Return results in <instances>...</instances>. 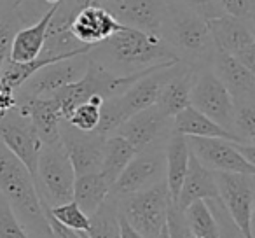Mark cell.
<instances>
[{
  "label": "cell",
  "mask_w": 255,
  "mask_h": 238,
  "mask_svg": "<svg viewBox=\"0 0 255 238\" xmlns=\"http://www.w3.org/2000/svg\"><path fill=\"white\" fill-rule=\"evenodd\" d=\"M121 26L123 25L107 9H103L98 4H93L81 9L74 16L70 26H68V32L74 35L77 42L95 47L96 44L103 42L112 33H116Z\"/></svg>",
  "instance_id": "obj_17"
},
{
  "label": "cell",
  "mask_w": 255,
  "mask_h": 238,
  "mask_svg": "<svg viewBox=\"0 0 255 238\" xmlns=\"http://www.w3.org/2000/svg\"><path fill=\"white\" fill-rule=\"evenodd\" d=\"M171 133H173V117L163 114L154 103L128 117L112 135L123 137L128 144H131L135 151H142L154 144H164Z\"/></svg>",
  "instance_id": "obj_11"
},
{
  "label": "cell",
  "mask_w": 255,
  "mask_h": 238,
  "mask_svg": "<svg viewBox=\"0 0 255 238\" xmlns=\"http://www.w3.org/2000/svg\"><path fill=\"white\" fill-rule=\"evenodd\" d=\"M196 70L189 65L177 61L173 70L163 82L159 93H157L156 105L168 117H175L180 110L189 107V96H191L192 81H194Z\"/></svg>",
  "instance_id": "obj_20"
},
{
  "label": "cell",
  "mask_w": 255,
  "mask_h": 238,
  "mask_svg": "<svg viewBox=\"0 0 255 238\" xmlns=\"http://www.w3.org/2000/svg\"><path fill=\"white\" fill-rule=\"evenodd\" d=\"M168 0H100L103 9L110 12L123 26L159 35Z\"/></svg>",
  "instance_id": "obj_15"
},
{
  "label": "cell",
  "mask_w": 255,
  "mask_h": 238,
  "mask_svg": "<svg viewBox=\"0 0 255 238\" xmlns=\"http://www.w3.org/2000/svg\"><path fill=\"white\" fill-rule=\"evenodd\" d=\"M156 238H170V233H168V226H164L163 230L159 231V235H157Z\"/></svg>",
  "instance_id": "obj_41"
},
{
  "label": "cell",
  "mask_w": 255,
  "mask_h": 238,
  "mask_svg": "<svg viewBox=\"0 0 255 238\" xmlns=\"http://www.w3.org/2000/svg\"><path fill=\"white\" fill-rule=\"evenodd\" d=\"M46 216H47V223H49V228H51V233H53L54 238H82L77 231H74V230H70V228L60 224L56 219H53V217H51L47 212H46Z\"/></svg>",
  "instance_id": "obj_38"
},
{
  "label": "cell",
  "mask_w": 255,
  "mask_h": 238,
  "mask_svg": "<svg viewBox=\"0 0 255 238\" xmlns=\"http://www.w3.org/2000/svg\"><path fill=\"white\" fill-rule=\"evenodd\" d=\"M173 132L180 133L184 137H206V139H226L238 142L226 128L213 123L212 119L203 116L201 112L192 109L191 105L185 107L184 110H180L173 117Z\"/></svg>",
  "instance_id": "obj_24"
},
{
  "label": "cell",
  "mask_w": 255,
  "mask_h": 238,
  "mask_svg": "<svg viewBox=\"0 0 255 238\" xmlns=\"http://www.w3.org/2000/svg\"><path fill=\"white\" fill-rule=\"evenodd\" d=\"M229 132L238 142L255 144V100L233 102Z\"/></svg>",
  "instance_id": "obj_29"
},
{
  "label": "cell",
  "mask_w": 255,
  "mask_h": 238,
  "mask_svg": "<svg viewBox=\"0 0 255 238\" xmlns=\"http://www.w3.org/2000/svg\"><path fill=\"white\" fill-rule=\"evenodd\" d=\"M86 68H88V53L47 63L42 68H39L33 75H30L16 89L14 95L47 98V96L54 95L58 89L77 82L86 74Z\"/></svg>",
  "instance_id": "obj_9"
},
{
  "label": "cell",
  "mask_w": 255,
  "mask_h": 238,
  "mask_svg": "<svg viewBox=\"0 0 255 238\" xmlns=\"http://www.w3.org/2000/svg\"><path fill=\"white\" fill-rule=\"evenodd\" d=\"M75 174L61 144H42L33 182L44 210L72 202Z\"/></svg>",
  "instance_id": "obj_5"
},
{
  "label": "cell",
  "mask_w": 255,
  "mask_h": 238,
  "mask_svg": "<svg viewBox=\"0 0 255 238\" xmlns=\"http://www.w3.org/2000/svg\"><path fill=\"white\" fill-rule=\"evenodd\" d=\"M189 238H196V237H191V235H189Z\"/></svg>",
  "instance_id": "obj_43"
},
{
  "label": "cell",
  "mask_w": 255,
  "mask_h": 238,
  "mask_svg": "<svg viewBox=\"0 0 255 238\" xmlns=\"http://www.w3.org/2000/svg\"><path fill=\"white\" fill-rule=\"evenodd\" d=\"M53 219H56L60 224L70 228L74 231H79V233H88L89 230V216H86L81 210V207L72 200V202L61 203V205H56L53 209L46 210Z\"/></svg>",
  "instance_id": "obj_32"
},
{
  "label": "cell",
  "mask_w": 255,
  "mask_h": 238,
  "mask_svg": "<svg viewBox=\"0 0 255 238\" xmlns=\"http://www.w3.org/2000/svg\"><path fill=\"white\" fill-rule=\"evenodd\" d=\"M105 139L100 133L82 132L77 130L61 117L60 121V144L63 147L65 154L68 156L74 168L75 177L84 174L100 172L103 160V146Z\"/></svg>",
  "instance_id": "obj_12"
},
{
  "label": "cell",
  "mask_w": 255,
  "mask_h": 238,
  "mask_svg": "<svg viewBox=\"0 0 255 238\" xmlns=\"http://www.w3.org/2000/svg\"><path fill=\"white\" fill-rule=\"evenodd\" d=\"M2 4H4V11H14L23 4V0H2Z\"/></svg>",
  "instance_id": "obj_40"
},
{
  "label": "cell",
  "mask_w": 255,
  "mask_h": 238,
  "mask_svg": "<svg viewBox=\"0 0 255 238\" xmlns=\"http://www.w3.org/2000/svg\"><path fill=\"white\" fill-rule=\"evenodd\" d=\"M88 58L116 75L140 74L178 61L159 35H150L129 26H121L109 39L91 47Z\"/></svg>",
  "instance_id": "obj_1"
},
{
  "label": "cell",
  "mask_w": 255,
  "mask_h": 238,
  "mask_svg": "<svg viewBox=\"0 0 255 238\" xmlns=\"http://www.w3.org/2000/svg\"><path fill=\"white\" fill-rule=\"evenodd\" d=\"M0 238H32L21 226L14 210L0 193Z\"/></svg>",
  "instance_id": "obj_33"
},
{
  "label": "cell",
  "mask_w": 255,
  "mask_h": 238,
  "mask_svg": "<svg viewBox=\"0 0 255 238\" xmlns=\"http://www.w3.org/2000/svg\"><path fill=\"white\" fill-rule=\"evenodd\" d=\"M0 140L28 168L33 177L42 142L32 125V119L16 105L0 112Z\"/></svg>",
  "instance_id": "obj_8"
},
{
  "label": "cell",
  "mask_w": 255,
  "mask_h": 238,
  "mask_svg": "<svg viewBox=\"0 0 255 238\" xmlns=\"http://www.w3.org/2000/svg\"><path fill=\"white\" fill-rule=\"evenodd\" d=\"M217 4L224 14L233 16V18L254 26L255 0H217Z\"/></svg>",
  "instance_id": "obj_34"
},
{
  "label": "cell",
  "mask_w": 255,
  "mask_h": 238,
  "mask_svg": "<svg viewBox=\"0 0 255 238\" xmlns=\"http://www.w3.org/2000/svg\"><path fill=\"white\" fill-rule=\"evenodd\" d=\"M206 23L217 49L234 56L250 70H255L254 26L227 14L213 18Z\"/></svg>",
  "instance_id": "obj_13"
},
{
  "label": "cell",
  "mask_w": 255,
  "mask_h": 238,
  "mask_svg": "<svg viewBox=\"0 0 255 238\" xmlns=\"http://www.w3.org/2000/svg\"><path fill=\"white\" fill-rule=\"evenodd\" d=\"M54 11H56V5L47 9L35 23L21 26L16 32L11 44V51H9V60L16 61V63H26V61H32L40 56L44 42H46L47 26H49Z\"/></svg>",
  "instance_id": "obj_21"
},
{
  "label": "cell",
  "mask_w": 255,
  "mask_h": 238,
  "mask_svg": "<svg viewBox=\"0 0 255 238\" xmlns=\"http://www.w3.org/2000/svg\"><path fill=\"white\" fill-rule=\"evenodd\" d=\"M185 139H187L189 153L208 170L255 175V165L248 163L238 153L233 140L206 139V137H185Z\"/></svg>",
  "instance_id": "obj_14"
},
{
  "label": "cell",
  "mask_w": 255,
  "mask_h": 238,
  "mask_svg": "<svg viewBox=\"0 0 255 238\" xmlns=\"http://www.w3.org/2000/svg\"><path fill=\"white\" fill-rule=\"evenodd\" d=\"M212 198H219L215 174H213L212 170H208L206 167H203V165L191 154L187 174H185L184 182H182L180 193H178L175 205L180 210H184L185 207H189L192 202H198V200H212Z\"/></svg>",
  "instance_id": "obj_22"
},
{
  "label": "cell",
  "mask_w": 255,
  "mask_h": 238,
  "mask_svg": "<svg viewBox=\"0 0 255 238\" xmlns=\"http://www.w3.org/2000/svg\"><path fill=\"white\" fill-rule=\"evenodd\" d=\"M189 105L229 132L231 116H233V98L210 67L196 70Z\"/></svg>",
  "instance_id": "obj_10"
},
{
  "label": "cell",
  "mask_w": 255,
  "mask_h": 238,
  "mask_svg": "<svg viewBox=\"0 0 255 238\" xmlns=\"http://www.w3.org/2000/svg\"><path fill=\"white\" fill-rule=\"evenodd\" d=\"M208 203L210 210H212L213 217H215L217 224H219V237L220 238H245L243 233L238 230V226L233 223V219L229 217L227 210L224 209L220 198H212V200H205Z\"/></svg>",
  "instance_id": "obj_35"
},
{
  "label": "cell",
  "mask_w": 255,
  "mask_h": 238,
  "mask_svg": "<svg viewBox=\"0 0 255 238\" xmlns=\"http://www.w3.org/2000/svg\"><path fill=\"white\" fill-rule=\"evenodd\" d=\"M79 233V231H77ZM82 238H121L117 200L109 195L103 203L89 216L88 233H79Z\"/></svg>",
  "instance_id": "obj_27"
},
{
  "label": "cell",
  "mask_w": 255,
  "mask_h": 238,
  "mask_svg": "<svg viewBox=\"0 0 255 238\" xmlns=\"http://www.w3.org/2000/svg\"><path fill=\"white\" fill-rule=\"evenodd\" d=\"M219 198L245 238H254L255 175L213 172Z\"/></svg>",
  "instance_id": "obj_6"
},
{
  "label": "cell",
  "mask_w": 255,
  "mask_h": 238,
  "mask_svg": "<svg viewBox=\"0 0 255 238\" xmlns=\"http://www.w3.org/2000/svg\"><path fill=\"white\" fill-rule=\"evenodd\" d=\"M166 226H168L170 238H189L187 228H185V221H184V212L175 203H171L170 210H168Z\"/></svg>",
  "instance_id": "obj_37"
},
{
  "label": "cell",
  "mask_w": 255,
  "mask_h": 238,
  "mask_svg": "<svg viewBox=\"0 0 255 238\" xmlns=\"http://www.w3.org/2000/svg\"><path fill=\"white\" fill-rule=\"evenodd\" d=\"M184 221L187 233L196 238H220L219 237V224L210 210L208 203L205 200L192 202L184 210Z\"/></svg>",
  "instance_id": "obj_28"
},
{
  "label": "cell",
  "mask_w": 255,
  "mask_h": 238,
  "mask_svg": "<svg viewBox=\"0 0 255 238\" xmlns=\"http://www.w3.org/2000/svg\"><path fill=\"white\" fill-rule=\"evenodd\" d=\"M136 151L131 147V144H128L123 137L119 135H109L105 139V146H103V160L102 167H100V174L107 179L110 186L116 182V179L121 175L129 160L135 156Z\"/></svg>",
  "instance_id": "obj_26"
},
{
  "label": "cell",
  "mask_w": 255,
  "mask_h": 238,
  "mask_svg": "<svg viewBox=\"0 0 255 238\" xmlns=\"http://www.w3.org/2000/svg\"><path fill=\"white\" fill-rule=\"evenodd\" d=\"M178 2L184 4L187 9H191V11H194L196 14H199L206 21L224 14L220 11L219 4H217V0H178Z\"/></svg>",
  "instance_id": "obj_36"
},
{
  "label": "cell",
  "mask_w": 255,
  "mask_h": 238,
  "mask_svg": "<svg viewBox=\"0 0 255 238\" xmlns=\"http://www.w3.org/2000/svg\"><path fill=\"white\" fill-rule=\"evenodd\" d=\"M117 212L142 238H156L166 226L171 195L166 181L143 191L116 196Z\"/></svg>",
  "instance_id": "obj_4"
},
{
  "label": "cell",
  "mask_w": 255,
  "mask_h": 238,
  "mask_svg": "<svg viewBox=\"0 0 255 238\" xmlns=\"http://www.w3.org/2000/svg\"><path fill=\"white\" fill-rule=\"evenodd\" d=\"M177 63V61H175ZM175 63H166L156 67L154 70L147 72L145 75H142L140 79H136L128 89H124L121 95L114 96L116 100V107L119 110V116L123 119V123L128 117H131L133 114L140 112V110L147 109V107L154 105L157 98L163 82L168 79V75L171 74Z\"/></svg>",
  "instance_id": "obj_16"
},
{
  "label": "cell",
  "mask_w": 255,
  "mask_h": 238,
  "mask_svg": "<svg viewBox=\"0 0 255 238\" xmlns=\"http://www.w3.org/2000/svg\"><path fill=\"white\" fill-rule=\"evenodd\" d=\"M2 12H5V11H4V4H2V0H0V14H2Z\"/></svg>",
  "instance_id": "obj_42"
},
{
  "label": "cell",
  "mask_w": 255,
  "mask_h": 238,
  "mask_svg": "<svg viewBox=\"0 0 255 238\" xmlns=\"http://www.w3.org/2000/svg\"><path fill=\"white\" fill-rule=\"evenodd\" d=\"M164 156H166V186L170 189L171 202H177V196L180 193L182 182L187 174L189 167V146L187 139L180 133H171L170 139L166 140V146H164Z\"/></svg>",
  "instance_id": "obj_23"
},
{
  "label": "cell",
  "mask_w": 255,
  "mask_h": 238,
  "mask_svg": "<svg viewBox=\"0 0 255 238\" xmlns=\"http://www.w3.org/2000/svg\"><path fill=\"white\" fill-rule=\"evenodd\" d=\"M0 193L32 238H54L28 168L0 140Z\"/></svg>",
  "instance_id": "obj_3"
},
{
  "label": "cell",
  "mask_w": 255,
  "mask_h": 238,
  "mask_svg": "<svg viewBox=\"0 0 255 238\" xmlns=\"http://www.w3.org/2000/svg\"><path fill=\"white\" fill-rule=\"evenodd\" d=\"M14 105L32 119L42 144H60L61 110L54 98H32L14 95Z\"/></svg>",
  "instance_id": "obj_19"
},
{
  "label": "cell",
  "mask_w": 255,
  "mask_h": 238,
  "mask_svg": "<svg viewBox=\"0 0 255 238\" xmlns=\"http://www.w3.org/2000/svg\"><path fill=\"white\" fill-rule=\"evenodd\" d=\"M103 103V98L98 95L88 98L84 103L77 105L70 114H68L67 121L74 128L82 130V132H93L100 121V107Z\"/></svg>",
  "instance_id": "obj_31"
},
{
  "label": "cell",
  "mask_w": 255,
  "mask_h": 238,
  "mask_svg": "<svg viewBox=\"0 0 255 238\" xmlns=\"http://www.w3.org/2000/svg\"><path fill=\"white\" fill-rule=\"evenodd\" d=\"M25 25V19L21 18L18 9L5 11L0 14V74L9 61V51H11V44L16 32Z\"/></svg>",
  "instance_id": "obj_30"
},
{
  "label": "cell",
  "mask_w": 255,
  "mask_h": 238,
  "mask_svg": "<svg viewBox=\"0 0 255 238\" xmlns=\"http://www.w3.org/2000/svg\"><path fill=\"white\" fill-rule=\"evenodd\" d=\"M164 144H154L142 151H136L135 156L124 167L121 175L110 186V195L123 196L129 193L143 191L157 182H163L166 177V156Z\"/></svg>",
  "instance_id": "obj_7"
},
{
  "label": "cell",
  "mask_w": 255,
  "mask_h": 238,
  "mask_svg": "<svg viewBox=\"0 0 255 238\" xmlns=\"http://www.w3.org/2000/svg\"><path fill=\"white\" fill-rule=\"evenodd\" d=\"M119 233H121V238H142L121 216H119Z\"/></svg>",
  "instance_id": "obj_39"
},
{
  "label": "cell",
  "mask_w": 255,
  "mask_h": 238,
  "mask_svg": "<svg viewBox=\"0 0 255 238\" xmlns=\"http://www.w3.org/2000/svg\"><path fill=\"white\" fill-rule=\"evenodd\" d=\"M159 37L173 51L178 61L194 70L212 65L217 47L213 44L208 23L178 0L166 2Z\"/></svg>",
  "instance_id": "obj_2"
},
{
  "label": "cell",
  "mask_w": 255,
  "mask_h": 238,
  "mask_svg": "<svg viewBox=\"0 0 255 238\" xmlns=\"http://www.w3.org/2000/svg\"><path fill=\"white\" fill-rule=\"evenodd\" d=\"M110 195V184L100 172L77 175L74 181V195L72 200L81 207L86 216H91Z\"/></svg>",
  "instance_id": "obj_25"
},
{
  "label": "cell",
  "mask_w": 255,
  "mask_h": 238,
  "mask_svg": "<svg viewBox=\"0 0 255 238\" xmlns=\"http://www.w3.org/2000/svg\"><path fill=\"white\" fill-rule=\"evenodd\" d=\"M210 68L227 89L233 102L255 100V70H250L234 56L219 49H215Z\"/></svg>",
  "instance_id": "obj_18"
}]
</instances>
